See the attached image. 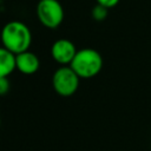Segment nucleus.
<instances>
[{
  "mask_svg": "<svg viewBox=\"0 0 151 151\" xmlns=\"http://www.w3.org/2000/svg\"><path fill=\"white\" fill-rule=\"evenodd\" d=\"M17 68L15 54L6 47H0V77H8Z\"/></svg>",
  "mask_w": 151,
  "mask_h": 151,
  "instance_id": "7",
  "label": "nucleus"
},
{
  "mask_svg": "<svg viewBox=\"0 0 151 151\" xmlns=\"http://www.w3.org/2000/svg\"><path fill=\"white\" fill-rule=\"evenodd\" d=\"M80 77L73 71L70 65H61L52 76L53 90L61 97L74 94L79 87Z\"/></svg>",
  "mask_w": 151,
  "mask_h": 151,
  "instance_id": "3",
  "label": "nucleus"
},
{
  "mask_svg": "<svg viewBox=\"0 0 151 151\" xmlns=\"http://www.w3.org/2000/svg\"><path fill=\"white\" fill-rule=\"evenodd\" d=\"M107 7L97 4L93 8H92V18L97 21H101L107 17Z\"/></svg>",
  "mask_w": 151,
  "mask_h": 151,
  "instance_id": "8",
  "label": "nucleus"
},
{
  "mask_svg": "<svg viewBox=\"0 0 151 151\" xmlns=\"http://www.w3.org/2000/svg\"><path fill=\"white\" fill-rule=\"evenodd\" d=\"M0 126H1V118H0Z\"/></svg>",
  "mask_w": 151,
  "mask_h": 151,
  "instance_id": "11",
  "label": "nucleus"
},
{
  "mask_svg": "<svg viewBox=\"0 0 151 151\" xmlns=\"http://www.w3.org/2000/svg\"><path fill=\"white\" fill-rule=\"evenodd\" d=\"M15 65L19 72L22 74H34L40 67V60L38 55L31 51H25L19 54H15Z\"/></svg>",
  "mask_w": 151,
  "mask_h": 151,
  "instance_id": "6",
  "label": "nucleus"
},
{
  "mask_svg": "<svg viewBox=\"0 0 151 151\" xmlns=\"http://www.w3.org/2000/svg\"><path fill=\"white\" fill-rule=\"evenodd\" d=\"M70 66L80 78H92L103 68V58L100 53L93 48L78 50Z\"/></svg>",
  "mask_w": 151,
  "mask_h": 151,
  "instance_id": "2",
  "label": "nucleus"
},
{
  "mask_svg": "<svg viewBox=\"0 0 151 151\" xmlns=\"http://www.w3.org/2000/svg\"><path fill=\"white\" fill-rule=\"evenodd\" d=\"M37 17L47 28H57L64 20V8L58 0H40L37 5Z\"/></svg>",
  "mask_w": 151,
  "mask_h": 151,
  "instance_id": "4",
  "label": "nucleus"
},
{
  "mask_svg": "<svg viewBox=\"0 0 151 151\" xmlns=\"http://www.w3.org/2000/svg\"><path fill=\"white\" fill-rule=\"evenodd\" d=\"M96 1H97V4L103 5L107 8H112V7L117 6L118 2H119V0H96Z\"/></svg>",
  "mask_w": 151,
  "mask_h": 151,
  "instance_id": "10",
  "label": "nucleus"
},
{
  "mask_svg": "<svg viewBox=\"0 0 151 151\" xmlns=\"http://www.w3.org/2000/svg\"><path fill=\"white\" fill-rule=\"evenodd\" d=\"M11 88V83L8 80V77H0V96H5L8 93Z\"/></svg>",
  "mask_w": 151,
  "mask_h": 151,
  "instance_id": "9",
  "label": "nucleus"
},
{
  "mask_svg": "<svg viewBox=\"0 0 151 151\" xmlns=\"http://www.w3.org/2000/svg\"><path fill=\"white\" fill-rule=\"evenodd\" d=\"M0 38L2 46L14 54L27 51L32 44L31 29L25 22L18 20H12L5 24Z\"/></svg>",
  "mask_w": 151,
  "mask_h": 151,
  "instance_id": "1",
  "label": "nucleus"
},
{
  "mask_svg": "<svg viewBox=\"0 0 151 151\" xmlns=\"http://www.w3.org/2000/svg\"><path fill=\"white\" fill-rule=\"evenodd\" d=\"M76 45L68 39H58L52 44L51 55L60 65H70L77 53Z\"/></svg>",
  "mask_w": 151,
  "mask_h": 151,
  "instance_id": "5",
  "label": "nucleus"
}]
</instances>
